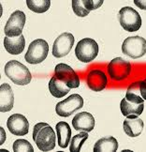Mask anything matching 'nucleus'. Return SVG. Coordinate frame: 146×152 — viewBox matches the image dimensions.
<instances>
[{
    "instance_id": "f257e3e1",
    "label": "nucleus",
    "mask_w": 146,
    "mask_h": 152,
    "mask_svg": "<svg viewBox=\"0 0 146 152\" xmlns=\"http://www.w3.org/2000/svg\"><path fill=\"white\" fill-rule=\"evenodd\" d=\"M33 140L39 150L47 152L55 148L56 135L49 124L39 122L33 129Z\"/></svg>"
},
{
    "instance_id": "f03ea898",
    "label": "nucleus",
    "mask_w": 146,
    "mask_h": 152,
    "mask_svg": "<svg viewBox=\"0 0 146 152\" xmlns=\"http://www.w3.org/2000/svg\"><path fill=\"white\" fill-rule=\"evenodd\" d=\"M5 74L15 85L26 86L31 82L32 75L27 67L17 60H10L5 66Z\"/></svg>"
},
{
    "instance_id": "7ed1b4c3",
    "label": "nucleus",
    "mask_w": 146,
    "mask_h": 152,
    "mask_svg": "<svg viewBox=\"0 0 146 152\" xmlns=\"http://www.w3.org/2000/svg\"><path fill=\"white\" fill-rule=\"evenodd\" d=\"M48 53V42L42 39H37L29 44L25 59L29 64H39L46 59Z\"/></svg>"
},
{
    "instance_id": "20e7f679",
    "label": "nucleus",
    "mask_w": 146,
    "mask_h": 152,
    "mask_svg": "<svg viewBox=\"0 0 146 152\" xmlns=\"http://www.w3.org/2000/svg\"><path fill=\"white\" fill-rule=\"evenodd\" d=\"M121 26L127 32L138 31L142 26V18L137 10L131 7L122 8L118 13Z\"/></svg>"
},
{
    "instance_id": "39448f33",
    "label": "nucleus",
    "mask_w": 146,
    "mask_h": 152,
    "mask_svg": "<svg viewBox=\"0 0 146 152\" xmlns=\"http://www.w3.org/2000/svg\"><path fill=\"white\" fill-rule=\"evenodd\" d=\"M98 54V45L90 38L81 39L75 48V55L79 61L88 63L95 59Z\"/></svg>"
},
{
    "instance_id": "423d86ee",
    "label": "nucleus",
    "mask_w": 146,
    "mask_h": 152,
    "mask_svg": "<svg viewBox=\"0 0 146 152\" xmlns=\"http://www.w3.org/2000/svg\"><path fill=\"white\" fill-rule=\"evenodd\" d=\"M122 52L134 59L142 57L146 54V39L139 36L128 37L122 44Z\"/></svg>"
},
{
    "instance_id": "0eeeda50",
    "label": "nucleus",
    "mask_w": 146,
    "mask_h": 152,
    "mask_svg": "<svg viewBox=\"0 0 146 152\" xmlns=\"http://www.w3.org/2000/svg\"><path fill=\"white\" fill-rule=\"evenodd\" d=\"M107 71L112 80L123 81L131 73V64L122 57H116L109 63Z\"/></svg>"
},
{
    "instance_id": "6e6552de",
    "label": "nucleus",
    "mask_w": 146,
    "mask_h": 152,
    "mask_svg": "<svg viewBox=\"0 0 146 152\" xmlns=\"http://www.w3.org/2000/svg\"><path fill=\"white\" fill-rule=\"evenodd\" d=\"M84 106V99L79 94H72L55 106L56 114L62 118H68Z\"/></svg>"
},
{
    "instance_id": "1a4fd4ad",
    "label": "nucleus",
    "mask_w": 146,
    "mask_h": 152,
    "mask_svg": "<svg viewBox=\"0 0 146 152\" xmlns=\"http://www.w3.org/2000/svg\"><path fill=\"white\" fill-rule=\"evenodd\" d=\"M26 16L21 10H16L11 13L9 20L6 23L4 32L7 37H19L22 35L23 29L25 25Z\"/></svg>"
},
{
    "instance_id": "9d476101",
    "label": "nucleus",
    "mask_w": 146,
    "mask_h": 152,
    "mask_svg": "<svg viewBox=\"0 0 146 152\" xmlns=\"http://www.w3.org/2000/svg\"><path fill=\"white\" fill-rule=\"evenodd\" d=\"M55 77L64 82L70 88H77L80 86V78L74 69L67 65V64L60 63L57 64L54 68Z\"/></svg>"
},
{
    "instance_id": "9b49d317",
    "label": "nucleus",
    "mask_w": 146,
    "mask_h": 152,
    "mask_svg": "<svg viewBox=\"0 0 146 152\" xmlns=\"http://www.w3.org/2000/svg\"><path fill=\"white\" fill-rule=\"evenodd\" d=\"M74 36L71 33L65 32L58 36L52 45V55L54 57H64L70 53L74 45Z\"/></svg>"
},
{
    "instance_id": "f8f14e48",
    "label": "nucleus",
    "mask_w": 146,
    "mask_h": 152,
    "mask_svg": "<svg viewBox=\"0 0 146 152\" xmlns=\"http://www.w3.org/2000/svg\"><path fill=\"white\" fill-rule=\"evenodd\" d=\"M7 127L9 131L16 136L26 135L29 131V122L25 115L13 114L8 118Z\"/></svg>"
},
{
    "instance_id": "ddd939ff",
    "label": "nucleus",
    "mask_w": 146,
    "mask_h": 152,
    "mask_svg": "<svg viewBox=\"0 0 146 152\" xmlns=\"http://www.w3.org/2000/svg\"><path fill=\"white\" fill-rule=\"evenodd\" d=\"M72 126L76 131L90 132L95 128V118L88 112H81L73 118Z\"/></svg>"
},
{
    "instance_id": "4468645a",
    "label": "nucleus",
    "mask_w": 146,
    "mask_h": 152,
    "mask_svg": "<svg viewBox=\"0 0 146 152\" xmlns=\"http://www.w3.org/2000/svg\"><path fill=\"white\" fill-rule=\"evenodd\" d=\"M86 83L91 90L99 92L105 89L108 83V79L106 74L100 69H93L87 75Z\"/></svg>"
},
{
    "instance_id": "2eb2a0df",
    "label": "nucleus",
    "mask_w": 146,
    "mask_h": 152,
    "mask_svg": "<svg viewBox=\"0 0 146 152\" xmlns=\"http://www.w3.org/2000/svg\"><path fill=\"white\" fill-rule=\"evenodd\" d=\"M144 123L142 119L139 118L135 115L126 116L124 123H123V129L126 134L129 137H138L141 135L143 131Z\"/></svg>"
},
{
    "instance_id": "dca6fc26",
    "label": "nucleus",
    "mask_w": 146,
    "mask_h": 152,
    "mask_svg": "<svg viewBox=\"0 0 146 152\" xmlns=\"http://www.w3.org/2000/svg\"><path fill=\"white\" fill-rule=\"evenodd\" d=\"M14 95L12 88L7 83L0 86V111L2 113L9 112L13 108Z\"/></svg>"
},
{
    "instance_id": "f3484780",
    "label": "nucleus",
    "mask_w": 146,
    "mask_h": 152,
    "mask_svg": "<svg viewBox=\"0 0 146 152\" xmlns=\"http://www.w3.org/2000/svg\"><path fill=\"white\" fill-rule=\"evenodd\" d=\"M25 39L24 35L19 37H7L4 38V47L8 53L11 55H20L25 50Z\"/></svg>"
},
{
    "instance_id": "a211bd4d",
    "label": "nucleus",
    "mask_w": 146,
    "mask_h": 152,
    "mask_svg": "<svg viewBox=\"0 0 146 152\" xmlns=\"http://www.w3.org/2000/svg\"><path fill=\"white\" fill-rule=\"evenodd\" d=\"M56 135L58 145L62 148H68L71 139V129L67 122L60 121L56 124Z\"/></svg>"
},
{
    "instance_id": "6ab92c4d",
    "label": "nucleus",
    "mask_w": 146,
    "mask_h": 152,
    "mask_svg": "<svg viewBox=\"0 0 146 152\" xmlns=\"http://www.w3.org/2000/svg\"><path fill=\"white\" fill-rule=\"evenodd\" d=\"M120 109H121V113L125 116H129V115L139 116L143 112L144 103H135L129 102L125 98L120 102Z\"/></svg>"
},
{
    "instance_id": "aec40b11",
    "label": "nucleus",
    "mask_w": 146,
    "mask_h": 152,
    "mask_svg": "<svg viewBox=\"0 0 146 152\" xmlns=\"http://www.w3.org/2000/svg\"><path fill=\"white\" fill-rule=\"evenodd\" d=\"M118 149V142L113 136L99 139L94 145V152H115Z\"/></svg>"
},
{
    "instance_id": "412c9836",
    "label": "nucleus",
    "mask_w": 146,
    "mask_h": 152,
    "mask_svg": "<svg viewBox=\"0 0 146 152\" xmlns=\"http://www.w3.org/2000/svg\"><path fill=\"white\" fill-rule=\"evenodd\" d=\"M49 90L52 96L59 99L66 96L70 91V87H68L67 84L54 76L49 83Z\"/></svg>"
},
{
    "instance_id": "4be33fe9",
    "label": "nucleus",
    "mask_w": 146,
    "mask_h": 152,
    "mask_svg": "<svg viewBox=\"0 0 146 152\" xmlns=\"http://www.w3.org/2000/svg\"><path fill=\"white\" fill-rule=\"evenodd\" d=\"M126 99L129 102L135 103H144V100L142 97L141 92V81H137L128 86L126 94Z\"/></svg>"
},
{
    "instance_id": "5701e85b",
    "label": "nucleus",
    "mask_w": 146,
    "mask_h": 152,
    "mask_svg": "<svg viewBox=\"0 0 146 152\" xmlns=\"http://www.w3.org/2000/svg\"><path fill=\"white\" fill-rule=\"evenodd\" d=\"M28 9L36 13H43L50 9V0H26Z\"/></svg>"
},
{
    "instance_id": "b1692460",
    "label": "nucleus",
    "mask_w": 146,
    "mask_h": 152,
    "mask_svg": "<svg viewBox=\"0 0 146 152\" xmlns=\"http://www.w3.org/2000/svg\"><path fill=\"white\" fill-rule=\"evenodd\" d=\"M88 139V132H83L79 134H76L71 139V143L69 145V150L71 152H79L83 147L84 142Z\"/></svg>"
},
{
    "instance_id": "393cba45",
    "label": "nucleus",
    "mask_w": 146,
    "mask_h": 152,
    "mask_svg": "<svg viewBox=\"0 0 146 152\" xmlns=\"http://www.w3.org/2000/svg\"><path fill=\"white\" fill-rule=\"evenodd\" d=\"M14 152H34L32 145L25 139H18L13 143Z\"/></svg>"
},
{
    "instance_id": "a878e982",
    "label": "nucleus",
    "mask_w": 146,
    "mask_h": 152,
    "mask_svg": "<svg viewBox=\"0 0 146 152\" xmlns=\"http://www.w3.org/2000/svg\"><path fill=\"white\" fill-rule=\"evenodd\" d=\"M72 10L74 13L79 17H85L89 14L90 11L86 10L84 5V0H73L72 1Z\"/></svg>"
},
{
    "instance_id": "bb28decb",
    "label": "nucleus",
    "mask_w": 146,
    "mask_h": 152,
    "mask_svg": "<svg viewBox=\"0 0 146 152\" xmlns=\"http://www.w3.org/2000/svg\"><path fill=\"white\" fill-rule=\"evenodd\" d=\"M103 0H84V5L88 11L94 10L101 7Z\"/></svg>"
},
{
    "instance_id": "cd10ccee",
    "label": "nucleus",
    "mask_w": 146,
    "mask_h": 152,
    "mask_svg": "<svg viewBox=\"0 0 146 152\" xmlns=\"http://www.w3.org/2000/svg\"><path fill=\"white\" fill-rule=\"evenodd\" d=\"M141 92L143 100L146 101V78L143 81H141Z\"/></svg>"
},
{
    "instance_id": "c85d7f7f",
    "label": "nucleus",
    "mask_w": 146,
    "mask_h": 152,
    "mask_svg": "<svg viewBox=\"0 0 146 152\" xmlns=\"http://www.w3.org/2000/svg\"><path fill=\"white\" fill-rule=\"evenodd\" d=\"M134 3L141 10H146V0H134Z\"/></svg>"
}]
</instances>
